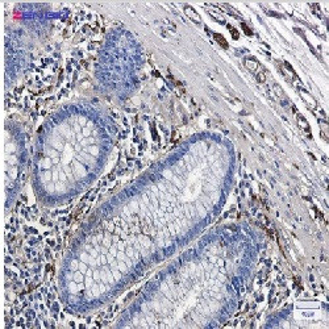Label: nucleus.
Listing matches in <instances>:
<instances>
[{"instance_id":"1","label":"nucleus","mask_w":329,"mask_h":329,"mask_svg":"<svg viewBox=\"0 0 329 329\" xmlns=\"http://www.w3.org/2000/svg\"><path fill=\"white\" fill-rule=\"evenodd\" d=\"M184 13H186V15H187L188 17H190L194 22H196V24H199V22L201 21L200 15H199V13L195 11V9L192 8V7H190V5H186V7H184Z\"/></svg>"},{"instance_id":"2","label":"nucleus","mask_w":329,"mask_h":329,"mask_svg":"<svg viewBox=\"0 0 329 329\" xmlns=\"http://www.w3.org/2000/svg\"><path fill=\"white\" fill-rule=\"evenodd\" d=\"M245 66H246V69L249 70V71H251V72H255L258 70V67H260V63H258L255 59H251V58H246L245 59Z\"/></svg>"},{"instance_id":"3","label":"nucleus","mask_w":329,"mask_h":329,"mask_svg":"<svg viewBox=\"0 0 329 329\" xmlns=\"http://www.w3.org/2000/svg\"><path fill=\"white\" fill-rule=\"evenodd\" d=\"M213 37H215L216 41H217L219 44H220V45L222 46V48H225V49L228 48V42L225 41V38L222 37V36H220V34H217V33H216V34H213Z\"/></svg>"},{"instance_id":"4","label":"nucleus","mask_w":329,"mask_h":329,"mask_svg":"<svg viewBox=\"0 0 329 329\" xmlns=\"http://www.w3.org/2000/svg\"><path fill=\"white\" fill-rule=\"evenodd\" d=\"M298 122H299V125H300V128L301 129H304V131H308L310 129V125L307 124V121L304 120L301 116H299V119H298Z\"/></svg>"},{"instance_id":"5","label":"nucleus","mask_w":329,"mask_h":329,"mask_svg":"<svg viewBox=\"0 0 329 329\" xmlns=\"http://www.w3.org/2000/svg\"><path fill=\"white\" fill-rule=\"evenodd\" d=\"M257 78H258V81H260V82H263L265 81V75L262 74V72H261V74H258Z\"/></svg>"}]
</instances>
